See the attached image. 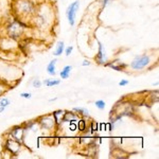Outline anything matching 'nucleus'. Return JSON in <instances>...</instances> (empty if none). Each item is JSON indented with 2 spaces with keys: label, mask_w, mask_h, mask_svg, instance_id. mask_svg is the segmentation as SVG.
Listing matches in <instances>:
<instances>
[{
  "label": "nucleus",
  "mask_w": 159,
  "mask_h": 159,
  "mask_svg": "<svg viewBox=\"0 0 159 159\" xmlns=\"http://www.w3.org/2000/svg\"><path fill=\"white\" fill-rule=\"evenodd\" d=\"M74 111H78V114L79 115H81V116H84V117H86V116H88V110H87L86 108H82V107H75V108H73Z\"/></svg>",
  "instance_id": "obj_10"
},
{
  "label": "nucleus",
  "mask_w": 159,
  "mask_h": 159,
  "mask_svg": "<svg viewBox=\"0 0 159 159\" xmlns=\"http://www.w3.org/2000/svg\"><path fill=\"white\" fill-rule=\"evenodd\" d=\"M61 81L60 80H54V79H47L43 82V84H45L47 87H53V86H57L60 85Z\"/></svg>",
  "instance_id": "obj_8"
},
{
  "label": "nucleus",
  "mask_w": 159,
  "mask_h": 159,
  "mask_svg": "<svg viewBox=\"0 0 159 159\" xmlns=\"http://www.w3.org/2000/svg\"><path fill=\"white\" fill-rule=\"evenodd\" d=\"M20 97L24 99H31L32 98V93H30V92H22V93H20Z\"/></svg>",
  "instance_id": "obj_15"
},
{
  "label": "nucleus",
  "mask_w": 159,
  "mask_h": 159,
  "mask_svg": "<svg viewBox=\"0 0 159 159\" xmlns=\"http://www.w3.org/2000/svg\"><path fill=\"white\" fill-rule=\"evenodd\" d=\"M10 104H11V100L9 98H6V97H4V98L0 99V114L3 112Z\"/></svg>",
  "instance_id": "obj_6"
},
{
  "label": "nucleus",
  "mask_w": 159,
  "mask_h": 159,
  "mask_svg": "<svg viewBox=\"0 0 159 159\" xmlns=\"http://www.w3.org/2000/svg\"><path fill=\"white\" fill-rule=\"evenodd\" d=\"M75 118H76L75 115H74L72 111H66V112H64L63 121H67V122L75 121Z\"/></svg>",
  "instance_id": "obj_9"
},
{
  "label": "nucleus",
  "mask_w": 159,
  "mask_h": 159,
  "mask_svg": "<svg viewBox=\"0 0 159 159\" xmlns=\"http://www.w3.org/2000/svg\"><path fill=\"white\" fill-rule=\"evenodd\" d=\"M64 50H65V43H64V42H58L53 54L55 56H60L61 53H64Z\"/></svg>",
  "instance_id": "obj_7"
},
{
  "label": "nucleus",
  "mask_w": 159,
  "mask_h": 159,
  "mask_svg": "<svg viewBox=\"0 0 159 159\" xmlns=\"http://www.w3.org/2000/svg\"><path fill=\"white\" fill-rule=\"evenodd\" d=\"M151 64V57L150 55H148L147 53L141 55H137L134 60L132 61L129 67L133 69V70H142V69L147 68L148 65Z\"/></svg>",
  "instance_id": "obj_1"
},
{
  "label": "nucleus",
  "mask_w": 159,
  "mask_h": 159,
  "mask_svg": "<svg viewBox=\"0 0 159 159\" xmlns=\"http://www.w3.org/2000/svg\"><path fill=\"white\" fill-rule=\"evenodd\" d=\"M56 61H57V60H53V61H51L49 64H48V66H47V72H48V74H49V75L54 76L55 74H56V71H55Z\"/></svg>",
  "instance_id": "obj_4"
},
{
  "label": "nucleus",
  "mask_w": 159,
  "mask_h": 159,
  "mask_svg": "<svg viewBox=\"0 0 159 159\" xmlns=\"http://www.w3.org/2000/svg\"><path fill=\"white\" fill-rule=\"evenodd\" d=\"M71 70H72V67H71V66H65V67L61 69V73H60L61 78L63 79V80L68 79L69 76H70Z\"/></svg>",
  "instance_id": "obj_5"
},
{
  "label": "nucleus",
  "mask_w": 159,
  "mask_h": 159,
  "mask_svg": "<svg viewBox=\"0 0 159 159\" xmlns=\"http://www.w3.org/2000/svg\"><path fill=\"white\" fill-rule=\"evenodd\" d=\"M79 129L83 132L84 129H86V122L85 120H80L79 121Z\"/></svg>",
  "instance_id": "obj_13"
},
{
  "label": "nucleus",
  "mask_w": 159,
  "mask_h": 159,
  "mask_svg": "<svg viewBox=\"0 0 159 159\" xmlns=\"http://www.w3.org/2000/svg\"><path fill=\"white\" fill-rule=\"evenodd\" d=\"M96 61H97V63L100 64V65H105L106 61H107L104 46L102 45L100 42H99V50H98V53H97V55H96Z\"/></svg>",
  "instance_id": "obj_3"
},
{
  "label": "nucleus",
  "mask_w": 159,
  "mask_h": 159,
  "mask_svg": "<svg viewBox=\"0 0 159 159\" xmlns=\"http://www.w3.org/2000/svg\"><path fill=\"white\" fill-rule=\"evenodd\" d=\"M94 105H96V107L100 110H103L105 108V106H106V103L103 101V100H98V101L94 102Z\"/></svg>",
  "instance_id": "obj_11"
},
{
  "label": "nucleus",
  "mask_w": 159,
  "mask_h": 159,
  "mask_svg": "<svg viewBox=\"0 0 159 159\" xmlns=\"http://www.w3.org/2000/svg\"><path fill=\"white\" fill-rule=\"evenodd\" d=\"M90 65V61H84L83 63H82V66H84V67H85V66H89Z\"/></svg>",
  "instance_id": "obj_18"
},
{
  "label": "nucleus",
  "mask_w": 159,
  "mask_h": 159,
  "mask_svg": "<svg viewBox=\"0 0 159 159\" xmlns=\"http://www.w3.org/2000/svg\"><path fill=\"white\" fill-rule=\"evenodd\" d=\"M79 9H80V1L79 0H75L72 3H70V6L68 7L67 11H66V16H67L68 22L71 27H73L74 24H75V17Z\"/></svg>",
  "instance_id": "obj_2"
},
{
  "label": "nucleus",
  "mask_w": 159,
  "mask_h": 159,
  "mask_svg": "<svg viewBox=\"0 0 159 159\" xmlns=\"http://www.w3.org/2000/svg\"><path fill=\"white\" fill-rule=\"evenodd\" d=\"M32 85H33V87H35V88H40L43 85V82L39 81L38 79H34L32 82Z\"/></svg>",
  "instance_id": "obj_12"
},
{
  "label": "nucleus",
  "mask_w": 159,
  "mask_h": 159,
  "mask_svg": "<svg viewBox=\"0 0 159 159\" xmlns=\"http://www.w3.org/2000/svg\"><path fill=\"white\" fill-rule=\"evenodd\" d=\"M129 83V81H127V80H121V81L119 82V86L124 87V86H126Z\"/></svg>",
  "instance_id": "obj_16"
},
{
  "label": "nucleus",
  "mask_w": 159,
  "mask_h": 159,
  "mask_svg": "<svg viewBox=\"0 0 159 159\" xmlns=\"http://www.w3.org/2000/svg\"><path fill=\"white\" fill-rule=\"evenodd\" d=\"M72 51H73V47L72 46H69V47H67L65 50H64V52H65L66 56H69L71 53H72Z\"/></svg>",
  "instance_id": "obj_14"
},
{
  "label": "nucleus",
  "mask_w": 159,
  "mask_h": 159,
  "mask_svg": "<svg viewBox=\"0 0 159 159\" xmlns=\"http://www.w3.org/2000/svg\"><path fill=\"white\" fill-rule=\"evenodd\" d=\"M109 1H111V0H102V7H104Z\"/></svg>",
  "instance_id": "obj_17"
}]
</instances>
